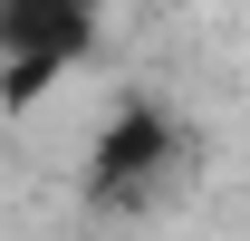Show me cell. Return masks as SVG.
<instances>
[{
  "mask_svg": "<svg viewBox=\"0 0 250 241\" xmlns=\"http://www.w3.org/2000/svg\"><path fill=\"white\" fill-rule=\"evenodd\" d=\"M192 183V116L173 96H116L87 135V203L96 212H164Z\"/></svg>",
  "mask_w": 250,
  "mask_h": 241,
  "instance_id": "6da1fadb",
  "label": "cell"
},
{
  "mask_svg": "<svg viewBox=\"0 0 250 241\" xmlns=\"http://www.w3.org/2000/svg\"><path fill=\"white\" fill-rule=\"evenodd\" d=\"M96 10L77 0H0V106H39L96 58Z\"/></svg>",
  "mask_w": 250,
  "mask_h": 241,
  "instance_id": "7a4b0ae2",
  "label": "cell"
},
{
  "mask_svg": "<svg viewBox=\"0 0 250 241\" xmlns=\"http://www.w3.org/2000/svg\"><path fill=\"white\" fill-rule=\"evenodd\" d=\"M77 10H96V20H106V10H116V0H77Z\"/></svg>",
  "mask_w": 250,
  "mask_h": 241,
  "instance_id": "3957f363",
  "label": "cell"
}]
</instances>
